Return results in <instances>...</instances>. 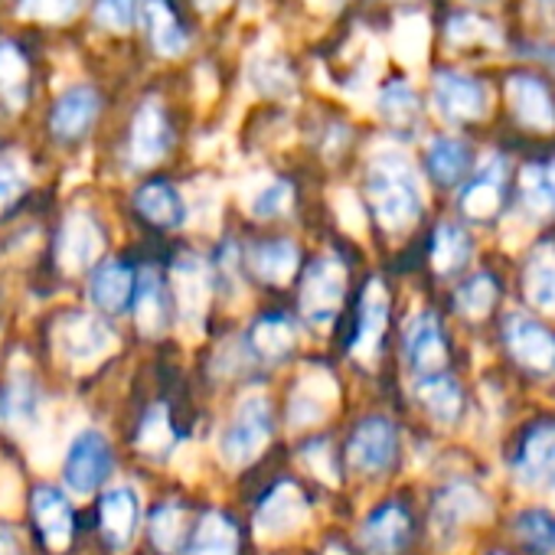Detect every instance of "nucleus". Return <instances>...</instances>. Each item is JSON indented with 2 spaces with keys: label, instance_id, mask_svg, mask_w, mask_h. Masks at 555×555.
<instances>
[{
  "label": "nucleus",
  "instance_id": "f257e3e1",
  "mask_svg": "<svg viewBox=\"0 0 555 555\" xmlns=\"http://www.w3.org/2000/svg\"><path fill=\"white\" fill-rule=\"evenodd\" d=\"M366 190H370L376 219L389 232L409 229L422 212V186L405 154H396V151L376 154L366 170Z\"/></svg>",
  "mask_w": 555,
  "mask_h": 555
},
{
  "label": "nucleus",
  "instance_id": "f03ea898",
  "mask_svg": "<svg viewBox=\"0 0 555 555\" xmlns=\"http://www.w3.org/2000/svg\"><path fill=\"white\" fill-rule=\"evenodd\" d=\"M271 441V405L261 392H245L229 428L219 438V457L229 467H248Z\"/></svg>",
  "mask_w": 555,
  "mask_h": 555
},
{
  "label": "nucleus",
  "instance_id": "7ed1b4c3",
  "mask_svg": "<svg viewBox=\"0 0 555 555\" xmlns=\"http://www.w3.org/2000/svg\"><path fill=\"white\" fill-rule=\"evenodd\" d=\"M53 340H56L60 357L76 370H89L102 363L118 347L115 331L102 318H92V314H63L56 321Z\"/></svg>",
  "mask_w": 555,
  "mask_h": 555
},
{
  "label": "nucleus",
  "instance_id": "20e7f679",
  "mask_svg": "<svg viewBox=\"0 0 555 555\" xmlns=\"http://www.w3.org/2000/svg\"><path fill=\"white\" fill-rule=\"evenodd\" d=\"M112 474V444L99 428H82L69 441L66 451V470L63 480L69 493L76 496H92Z\"/></svg>",
  "mask_w": 555,
  "mask_h": 555
},
{
  "label": "nucleus",
  "instance_id": "39448f33",
  "mask_svg": "<svg viewBox=\"0 0 555 555\" xmlns=\"http://www.w3.org/2000/svg\"><path fill=\"white\" fill-rule=\"evenodd\" d=\"M344 295H347V268L337 255H324L305 274L301 311L314 327H331L344 305Z\"/></svg>",
  "mask_w": 555,
  "mask_h": 555
},
{
  "label": "nucleus",
  "instance_id": "423d86ee",
  "mask_svg": "<svg viewBox=\"0 0 555 555\" xmlns=\"http://www.w3.org/2000/svg\"><path fill=\"white\" fill-rule=\"evenodd\" d=\"M173 288H177V305H180L183 327L199 334L203 318H206L209 301H212V264L196 251L180 255L177 264H173Z\"/></svg>",
  "mask_w": 555,
  "mask_h": 555
},
{
  "label": "nucleus",
  "instance_id": "0eeeda50",
  "mask_svg": "<svg viewBox=\"0 0 555 555\" xmlns=\"http://www.w3.org/2000/svg\"><path fill=\"white\" fill-rule=\"evenodd\" d=\"M308 500L295 483H278L255 513V535L258 539H285L308 526Z\"/></svg>",
  "mask_w": 555,
  "mask_h": 555
},
{
  "label": "nucleus",
  "instance_id": "6e6552de",
  "mask_svg": "<svg viewBox=\"0 0 555 555\" xmlns=\"http://www.w3.org/2000/svg\"><path fill=\"white\" fill-rule=\"evenodd\" d=\"M435 105L438 112L454 121V125H467L483 118L487 112V89L480 79L457 73V69H438L435 73Z\"/></svg>",
  "mask_w": 555,
  "mask_h": 555
},
{
  "label": "nucleus",
  "instance_id": "1a4fd4ad",
  "mask_svg": "<svg viewBox=\"0 0 555 555\" xmlns=\"http://www.w3.org/2000/svg\"><path fill=\"white\" fill-rule=\"evenodd\" d=\"M102 245H105L102 225L89 212L76 209L63 219V229L56 235V261L63 271L79 274L102 255Z\"/></svg>",
  "mask_w": 555,
  "mask_h": 555
},
{
  "label": "nucleus",
  "instance_id": "9d476101",
  "mask_svg": "<svg viewBox=\"0 0 555 555\" xmlns=\"http://www.w3.org/2000/svg\"><path fill=\"white\" fill-rule=\"evenodd\" d=\"M337 405V379L327 370H311L305 373L288 399V422L295 428H311L321 425L331 409Z\"/></svg>",
  "mask_w": 555,
  "mask_h": 555
},
{
  "label": "nucleus",
  "instance_id": "9b49d317",
  "mask_svg": "<svg viewBox=\"0 0 555 555\" xmlns=\"http://www.w3.org/2000/svg\"><path fill=\"white\" fill-rule=\"evenodd\" d=\"M506 99L519 125L532 131H552L555 128V99L548 86L532 73H513L506 79Z\"/></svg>",
  "mask_w": 555,
  "mask_h": 555
},
{
  "label": "nucleus",
  "instance_id": "f8f14e48",
  "mask_svg": "<svg viewBox=\"0 0 555 555\" xmlns=\"http://www.w3.org/2000/svg\"><path fill=\"white\" fill-rule=\"evenodd\" d=\"M396 444H399V438H396V428L389 418H366L353 431L347 457L363 474H383L396 461Z\"/></svg>",
  "mask_w": 555,
  "mask_h": 555
},
{
  "label": "nucleus",
  "instance_id": "ddd939ff",
  "mask_svg": "<svg viewBox=\"0 0 555 555\" xmlns=\"http://www.w3.org/2000/svg\"><path fill=\"white\" fill-rule=\"evenodd\" d=\"M503 340H506L509 357L516 363H522L526 370L555 366V337L542 324H535L522 314H509L503 324Z\"/></svg>",
  "mask_w": 555,
  "mask_h": 555
},
{
  "label": "nucleus",
  "instance_id": "4468645a",
  "mask_svg": "<svg viewBox=\"0 0 555 555\" xmlns=\"http://www.w3.org/2000/svg\"><path fill=\"white\" fill-rule=\"evenodd\" d=\"M170 151V125L164 108L147 99L134 121H131V141H128V154L134 167H154L164 154Z\"/></svg>",
  "mask_w": 555,
  "mask_h": 555
},
{
  "label": "nucleus",
  "instance_id": "2eb2a0df",
  "mask_svg": "<svg viewBox=\"0 0 555 555\" xmlns=\"http://www.w3.org/2000/svg\"><path fill=\"white\" fill-rule=\"evenodd\" d=\"M516 474L522 483L555 493V425H535L516 457Z\"/></svg>",
  "mask_w": 555,
  "mask_h": 555
},
{
  "label": "nucleus",
  "instance_id": "dca6fc26",
  "mask_svg": "<svg viewBox=\"0 0 555 555\" xmlns=\"http://www.w3.org/2000/svg\"><path fill=\"white\" fill-rule=\"evenodd\" d=\"M43 399L40 389L30 376L14 373L11 383L0 392V425H8L11 431L34 435L43 425Z\"/></svg>",
  "mask_w": 555,
  "mask_h": 555
},
{
  "label": "nucleus",
  "instance_id": "f3484780",
  "mask_svg": "<svg viewBox=\"0 0 555 555\" xmlns=\"http://www.w3.org/2000/svg\"><path fill=\"white\" fill-rule=\"evenodd\" d=\"M405 360L422 376L441 373V366L448 360V347H444V334H441V324L435 314L422 311L405 324Z\"/></svg>",
  "mask_w": 555,
  "mask_h": 555
},
{
  "label": "nucleus",
  "instance_id": "a211bd4d",
  "mask_svg": "<svg viewBox=\"0 0 555 555\" xmlns=\"http://www.w3.org/2000/svg\"><path fill=\"white\" fill-rule=\"evenodd\" d=\"M386 324H389V295H386V285L379 282V278H373L363 292V301H360V327H357L353 350H350L360 363L376 360Z\"/></svg>",
  "mask_w": 555,
  "mask_h": 555
},
{
  "label": "nucleus",
  "instance_id": "6ab92c4d",
  "mask_svg": "<svg viewBox=\"0 0 555 555\" xmlns=\"http://www.w3.org/2000/svg\"><path fill=\"white\" fill-rule=\"evenodd\" d=\"M99 108H102V102H99L95 89L76 86V89H69V92H63L56 99V105L50 112V128H53V134L60 141H79L95 125Z\"/></svg>",
  "mask_w": 555,
  "mask_h": 555
},
{
  "label": "nucleus",
  "instance_id": "aec40b11",
  "mask_svg": "<svg viewBox=\"0 0 555 555\" xmlns=\"http://www.w3.org/2000/svg\"><path fill=\"white\" fill-rule=\"evenodd\" d=\"M141 522V496L131 483H115L102 496V532L115 548H125Z\"/></svg>",
  "mask_w": 555,
  "mask_h": 555
},
{
  "label": "nucleus",
  "instance_id": "412c9836",
  "mask_svg": "<svg viewBox=\"0 0 555 555\" xmlns=\"http://www.w3.org/2000/svg\"><path fill=\"white\" fill-rule=\"evenodd\" d=\"M487 513H490V503L483 500V493L467 480H454L438 493L431 519H435L438 532H451V529H457L470 519H480Z\"/></svg>",
  "mask_w": 555,
  "mask_h": 555
},
{
  "label": "nucleus",
  "instance_id": "4be33fe9",
  "mask_svg": "<svg viewBox=\"0 0 555 555\" xmlns=\"http://www.w3.org/2000/svg\"><path fill=\"white\" fill-rule=\"evenodd\" d=\"M409 513L399 503L379 506L360 529V545L366 555H396L409 539Z\"/></svg>",
  "mask_w": 555,
  "mask_h": 555
},
{
  "label": "nucleus",
  "instance_id": "5701e85b",
  "mask_svg": "<svg viewBox=\"0 0 555 555\" xmlns=\"http://www.w3.org/2000/svg\"><path fill=\"white\" fill-rule=\"evenodd\" d=\"M503 186H506V164L503 157H493L480 167V173L464 186L461 193V209L470 219H487L500 209L503 199Z\"/></svg>",
  "mask_w": 555,
  "mask_h": 555
},
{
  "label": "nucleus",
  "instance_id": "b1692460",
  "mask_svg": "<svg viewBox=\"0 0 555 555\" xmlns=\"http://www.w3.org/2000/svg\"><path fill=\"white\" fill-rule=\"evenodd\" d=\"M34 516L50 548H66L73 542V506L53 487L34 490Z\"/></svg>",
  "mask_w": 555,
  "mask_h": 555
},
{
  "label": "nucleus",
  "instance_id": "393cba45",
  "mask_svg": "<svg viewBox=\"0 0 555 555\" xmlns=\"http://www.w3.org/2000/svg\"><path fill=\"white\" fill-rule=\"evenodd\" d=\"M415 396H418V402L425 405V412H428L435 422H441V425L457 422L461 405H464L461 386H457L448 373H428V376H422L418 386H415Z\"/></svg>",
  "mask_w": 555,
  "mask_h": 555
},
{
  "label": "nucleus",
  "instance_id": "a878e982",
  "mask_svg": "<svg viewBox=\"0 0 555 555\" xmlns=\"http://www.w3.org/2000/svg\"><path fill=\"white\" fill-rule=\"evenodd\" d=\"M131 288H134V274L118 264V261H105L99 264V271L92 274V285H89V298L99 311L105 314H118L128 298H131Z\"/></svg>",
  "mask_w": 555,
  "mask_h": 555
},
{
  "label": "nucleus",
  "instance_id": "bb28decb",
  "mask_svg": "<svg viewBox=\"0 0 555 555\" xmlns=\"http://www.w3.org/2000/svg\"><path fill=\"white\" fill-rule=\"evenodd\" d=\"M298 261H301V251L295 242H264L251 251L255 274L268 285H288L298 271Z\"/></svg>",
  "mask_w": 555,
  "mask_h": 555
},
{
  "label": "nucleus",
  "instance_id": "cd10ccee",
  "mask_svg": "<svg viewBox=\"0 0 555 555\" xmlns=\"http://www.w3.org/2000/svg\"><path fill=\"white\" fill-rule=\"evenodd\" d=\"M134 206L154 225H180L186 219V203L170 183H147L134 193Z\"/></svg>",
  "mask_w": 555,
  "mask_h": 555
},
{
  "label": "nucleus",
  "instance_id": "c85d7f7f",
  "mask_svg": "<svg viewBox=\"0 0 555 555\" xmlns=\"http://www.w3.org/2000/svg\"><path fill=\"white\" fill-rule=\"evenodd\" d=\"M238 552V532L229 516L222 513H206L183 548V555H235Z\"/></svg>",
  "mask_w": 555,
  "mask_h": 555
},
{
  "label": "nucleus",
  "instance_id": "c756f323",
  "mask_svg": "<svg viewBox=\"0 0 555 555\" xmlns=\"http://www.w3.org/2000/svg\"><path fill=\"white\" fill-rule=\"evenodd\" d=\"M425 164H428V173L441 186H454L467 173V167H470V147L464 141H457V138H435L428 144Z\"/></svg>",
  "mask_w": 555,
  "mask_h": 555
},
{
  "label": "nucleus",
  "instance_id": "7c9ffc66",
  "mask_svg": "<svg viewBox=\"0 0 555 555\" xmlns=\"http://www.w3.org/2000/svg\"><path fill=\"white\" fill-rule=\"evenodd\" d=\"M519 199L535 216L555 212V157L545 164H529L519 173Z\"/></svg>",
  "mask_w": 555,
  "mask_h": 555
},
{
  "label": "nucleus",
  "instance_id": "2f4dec72",
  "mask_svg": "<svg viewBox=\"0 0 555 555\" xmlns=\"http://www.w3.org/2000/svg\"><path fill=\"white\" fill-rule=\"evenodd\" d=\"M144 17H147V30H151V43L157 53L164 56H180L186 50V34L177 21V14L170 11L167 0H147L144 8Z\"/></svg>",
  "mask_w": 555,
  "mask_h": 555
},
{
  "label": "nucleus",
  "instance_id": "473e14b6",
  "mask_svg": "<svg viewBox=\"0 0 555 555\" xmlns=\"http://www.w3.org/2000/svg\"><path fill=\"white\" fill-rule=\"evenodd\" d=\"M27 92H30L27 56L11 40H4L0 43V99H4L11 108H21L27 102Z\"/></svg>",
  "mask_w": 555,
  "mask_h": 555
},
{
  "label": "nucleus",
  "instance_id": "72a5a7b5",
  "mask_svg": "<svg viewBox=\"0 0 555 555\" xmlns=\"http://www.w3.org/2000/svg\"><path fill=\"white\" fill-rule=\"evenodd\" d=\"M164 314H167L164 288L157 282V274L151 268H144L141 278H138V292H134V321L147 337H154V334L164 331Z\"/></svg>",
  "mask_w": 555,
  "mask_h": 555
},
{
  "label": "nucleus",
  "instance_id": "f704fd0d",
  "mask_svg": "<svg viewBox=\"0 0 555 555\" xmlns=\"http://www.w3.org/2000/svg\"><path fill=\"white\" fill-rule=\"evenodd\" d=\"M526 298L539 311H555V248H539L526 268Z\"/></svg>",
  "mask_w": 555,
  "mask_h": 555
},
{
  "label": "nucleus",
  "instance_id": "c9c22d12",
  "mask_svg": "<svg viewBox=\"0 0 555 555\" xmlns=\"http://www.w3.org/2000/svg\"><path fill=\"white\" fill-rule=\"evenodd\" d=\"M470 258V238L461 225L454 222H441L435 229V238H431V264L438 274H451L457 271L464 261Z\"/></svg>",
  "mask_w": 555,
  "mask_h": 555
},
{
  "label": "nucleus",
  "instance_id": "e433bc0d",
  "mask_svg": "<svg viewBox=\"0 0 555 555\" xmlns=\"http://www.w3.org/2000/svg\"><path fill=\"white\" fill-rule=\"evenodd\" d=\"M251 350L264 360H285L295 350V327L285 318H261L251 327Z\"/></svg>",
  "mask_w": 555,
  "mask_h": 555
},
{
  "label": "nucleus",
  "instance_id": "4c0bfd02",
  "mask_svg": "<svg viewBox=\"0 0 555 555\" xmlns=\"http://www.w3.org/2000/svg\"><path fill=\"white\" fill-rule=\"evenodd\" d=\"M173 444H177V435H173L167 405H151L141 428H138V448L147 457H164V454L173 451Z\"/></svg>",
  "mask_w": 555,
  "mask_h": 555
},
{
  "label": "nucleus",
  "instance_id": "58836bf2",
  "mask_svg": "<svg viewBox=\"0 0 555 555\" xmlns=\"http://www.w3.org/2000/svg\"><path fill=\"white\" fill-rule=\"evenodd\" d=\"M493 301H496V282L490 274H474V278H467V282L457 288V295H454V305H457V311L464 314V318H470V321H477V318H483L490 308H493Z\"/></svg>",
  "mask_w": 555,
  "mask_h": 555
},
{
  "label": "nucleus",
  "instance_id": "ea45409f",
  "mask_svg": "<svg viewBox=\"0 0 555 555\" xmlns=\"http://www.w3.org/2000/svg\"><path fill=\"white\" fill-rule=\"evenodd\" d=\"M379 112L396 128L415 125L418 121V95L405 82H389L379 95Z\"/></svg>",
  "mask_w": 555,
  "mask_h": 555
},
{
  "label": "nucleus",
  "instance_id": "a19ab883",
  "mask_svg": "<svg viewBox=\"0 0 555 555\" xmlns=\"http://www.w3.org/2000/svg\"><path fill=\"white\" fill-rule=\"evenodd\" d=\"M183 506L180 503H164L151 516V539L160 552H180L183 545Z\"/></svg>",
  "mask_w": 555,
  "mask_h": 555
},
{
  "label": "nucleus",
  "instance_id": "79ce46f5",
  "mask_svg": "<svg viewBox=\"0 0 555 555\" xmlns=\"http://www.w3.org/2000/svg\"><path fill=\"white\" fill-rule=\"evenodd\" d=\"M516 535L535 555L555 548V519L545 509H526L516 516Z\"/></svg>",
  "mask_w": 555,
  "mask_h": 555
},
{
  "label": "nucleus",
  "instance_id": "37998d69",
  "mask_svg": "<svg viewBox=\"0 0 555 555\" xmlns=\"http://www.w3.org/2000/svg\"><path fill=\"white\" fill-rule=\"evenodd\" d=\"M292 199H295V193L285 180H268L264 186L255 190V196L248 199V209L255 219H274L292 206Z\"/></svg>",
  "mask_w": 555,
  "mask_h": 555
},
{
  "label": "nucleus",
  "instance_id": "c03bdc74",
  "mask_svg": "<svg viewBox=\"0 0 555 555\" xmlns=\"http://www.w3.org/2000/svg\"><path fill=\"white\" fill-rule=\"evenodd\" d=\"M82 4H86V0H17V8H21L24 17L50 21V24L76 17L82 11Z\"/></svg>",
  "mask_w": 555,
  "mask_h": 555
},
{
  "label": "nucleus",
  "instance_id": "a18cd8bd",
  "mask_svg": "<svg viewBox=\"0 0 555 555\" xmlns=\"http://www.w3.org/2000/svg\"><path fill=\"white\" fill-rule=\"evenodd\" d=\"M27 183H30V177H27V167L21 164V157H0V209L17 203L24 196Z\"/></svg>",
  "mask_w": 555,
  "mask_h": 555
},
{
  "label": "nucleus",
  "instance_id": "49530a36",
  "mask_svg": "<svg viewBox=\"0 0 555 555\" xmlns=\"http://www.w3.org/2000/svg\"><path fill=\"white\" fill-rule=\"evenodd\" d=\"M138 17V0H99V24L112 30H128Z\"/></svg>",
  "mask_w": 555,
  "mask_h": 555
},
{
  "label": "nucleus",
  "instance_id": "de8ad7c7",
  "mask_svg": "<svg viewBox=\"0 0 555 555\" xmlns=\"http://www.w3.org/2000/svg\"><path fill=\"white\" fill-rule=\"evenodd\" d=\"M301 461L321 477V480H327V483H337V461H334V451H331V444L327 441H321V444H308L305 448V454H301Z\"/></svg>",
  "mask_w": 555,
  "mask_h": 555
},
{
  "label": "nucleus",
  "instance_id": "09e8293b",
  "mask_svg": "<svg viewBox=\"0 0 555 555\" xmlns=\"http://www.w3.org/2000/svg\"><path fill=\"white\" fill-rule=\"evenodd\" d=\"M347 203H350L347 209L340 206V222H344L350 232H363V209H360V203H357L350 193H347Z\"/></svg>",
  "mask_w": 555,
  "mask_h": 555
},
{
  "label": "nucleus",
  "instance_id": "8fccbe9b",
  "mask_svg": "<svg viewBox=\"0 0 555 555\" xmlns=\"http://www.w3.org/2000/svg\"><path fill=\"white\" fill-rule=\"evenodd\" d=\"M0 555H21V545L14 539V532L4 529V526H0Z\"/></svg>",
  "mask_w": 555,
  "mask_h": 555
},
{
  "label": "nucleus",
  "instance_id": "3c124183",
  "mask_svg": "<svg viewBox=\"0 0 555 555\" xmlns=\"http://www.w3.org/2000/svg\"><path fill=\"white\" fill-rule=\"evenodd\" d=\"M542 4H555V0H542Z\"/></svg>",
  "mask_w": 555,
  "mask_h": 555
}]
</instances>
